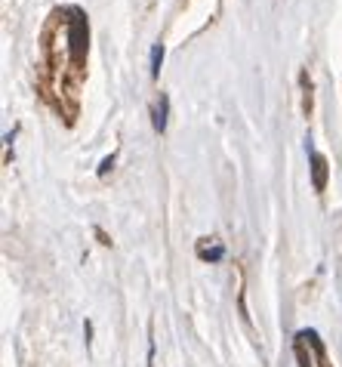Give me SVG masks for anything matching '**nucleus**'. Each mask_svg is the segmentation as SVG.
Returning <instances> with one entry per match:
<instances>
[{
  "label": "nucleus",
  "instance_id": "1",
  "mask_svg": "<svg viewBox=\"0 0 342 367\" xmlns=\"http://www.w3.org/2000/svg\"><path fill=\"white\" fill-rule=\"evenodd\" d=\"M87 47H90L87 16H83L81 10H71V19H68V53H71V62L83 65V59H87Z\"/></svg>",
  "mask_w": 342,
  "mask_h": 367
},
{
  "label": "nucleus",
  "instance_id": "2",
  "mask_svg": "<svg viewBox=\"0 0 342 367\" xmlns=\"http://www.w3.org/2000/svg\"><path fill=\"white\" fill-rule=\"evenodd\" d=\"M311 173H315V188L324 192V188H327V157L317 155V151H311Z\"/></svg>",
  "mask_w": 342,
  "mask_h": 367
},
{
  "label": "nucleus",
  "instance_id": "3",
  "mask_svg": "<svg viewBox=\"0 0 342 367\" xmlns=\"http://www.w3.org/2000/svg\"><path fill=\"white\" fill-rule=\"evenodd\" d=\"M167 114H170V99L161 93V99H157V105H155V130L157 133L167 130Z\"/></svg>",
  "mask_w": 342,
  "mask_h": 367
},
{
  "label": "nucleus",
  "instance_id": "4",
  "mask_svg": "<svg viewBox=\"0 0 342 367\" xmlns=\"http://www.w3.org/2000/svg\"><path fill=\"white\" fill-rule=\"evenodd\" d=\"M161 65H163V44L151 47V77L161 75Z\"/></svg>",
  "mask_w": 342,
  "mask_h": 367
},
{
  "label": "nucleus",
  "instance_id": "5",
  "mask_svg": "<svg viewBox=\"0 0 342 367\" xmlns=\"http://www.w3.org/2000/svg\"><path fill=\"white\" fill-rule=\"evenodd\" d=\"M198 253H200V260H213V262H216V260H222V253H225V250L219 247V244H213V247H207V244H200V247H198Z\"/></svg>",
  "mask_w": 342,
  "mask_h": 367
},
{
  "label": "nucleus",
  "instance_id": "6",
  "mask_svg": "<svg viewBox=\"0 0 342 367\" xmlns=\"http://www.w3.org/2000/svg\"><path fill=\"white\" fill-rule=\"evenodd\" d=\"M114 167V155L111 157H105V161H102V167H99V176H105L108 173V170H111Z\"/></svg>",
  "mask_w": 342,
  "mask_h": 367
},
{
  "label": "nucleus",
  "instance_id": "7",
  "mask_svg": "<svg viewBox=\"0 0 342 367\" xmlns=\"http://www.w3.org/2000/svg\"><path fill=\"white\" fill-rule=\"evenodd\" d=\"M83 336H87V342L93 340V324H90V321H83Z\"/></svg>",
  "mask_w": 342,
  "mask_h": 367
}]
</instances>
